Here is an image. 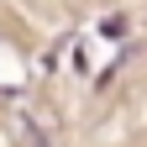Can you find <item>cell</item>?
Segmentation results:
<instances>
[{"label": "cell", "instance_id": "cell-1", "mask_svg": "<svg viewBox=\"0 0 147 147\" xmlns=\"http://www.w3.org/2000/svg\"><path fill=\"white\" fill-rule=\"evenodd\" d=\"M21 137H26V147H47V137L37 131V121H32V116H21Z\"/></svg>", "mask_w": 147, "mask_h": 147}]
</instances>
